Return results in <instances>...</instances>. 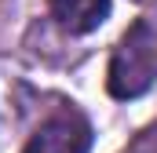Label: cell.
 I'll return each instance as SVG.
<instances>
[{
    "mask_svg": "<svg viewBox=\"0 0 157 153\" xmlns=\"http://www.w3.org/2000/svg\"><path fill=\"white\" fill-rule=\"evenodd\" d=\"M157 84V26L150 18H135L124 37L113 44L110 66H106V91L128 102L146 95Z\"/></svg>",
    "mask_w": 157,
    "mask_h": 153,
    "instance_id": "cell-1",
    "label": "cell"
},
{
    "mask_svg": "<svg viewBox=\"0 0 157 153\" xmlns=\"http://www.w3.org/2000/svg\"><path fill=\"white\" fill-rule=\"evenodd\" d=\"M88 150H91L88 117L73 106H62L29 135L22 153H88Z\"/></svg>",
    "mask_w": 157,
    "mask_h": 153,
    "instance_id": "cell-2",
    "label": "cell"
},
{
    "mask_svg": "<svg viewBox=\"0 0 157 153\" xmlns=\"http://www.w3.org/2000/svg\"><path fill=\"white\" fill-rule=\"evenodd\" d=\"M29 102H33V88H29L26 73H22L15 62L0 58V146H4V139L22 124Z\"/></svg>",
    "mask_w": 157,
    "mask_h": 153,
    "instance_id": "cell-3",
    "label": "cell"
},
{
    "mask_svg": "<svg viewBox=\"0 0 157 153\" xmlns=\"http://www.w3.org/2000/svg\"><path fill=\"white\" fill-rule=\"evenodd\" d=\"M55 26L70 37H88L110 18V0H48Z\"/></svg>",
    "mask_w": 157,
    "mask_h": 153,
    "instance_id": "cell-4",
    "label": "cell"
},
{
    "mask_svg": "<svg viewBox=\"0 0 157 153\" xmlns=\"http://www.w3.org/2000/svg\"><path fill=\"white\" fill-rule=\"evenodd\" d=\"M128 153H157V124H150V128H143L135 139H132V146H128Z\"/></svg>",
    "mask_w": 157,
    "mask_h": 153,
    "instance_id": "cell-5",
    "label": "cell"
},
{
    "mask_svg": "<svg viewBox=\"0 0 157 153\" xmlns=\"http://www.w3.org/2000/svg\"><path fill=\"white\" fill-rule=\"evenodd\" d=\"M135 4H157V0H135Z\"/></svg>",
    "mask_w": 157,
    "mask_h": 153,
    "instance_id": "cell-6",
    "label": "cell"
}]
</instances>
